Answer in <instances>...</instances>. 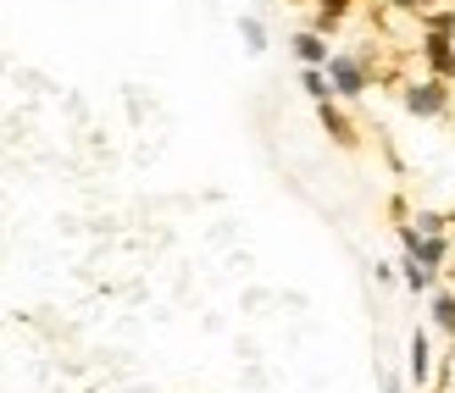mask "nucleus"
<instances>
[{
	"instance_id": "obj_8",
	"label": "nucleus",
	"mask_w": 455,
	"mask_h": 393,
	"mask_svg": "<svg viewBox=\"0 0 455 393\" xmlns=\"http://www.w3.org/2000/svg\"><path fill=\"white\" fill-rule=\"evenodd\" d=\"M427 321H434L444 338H455V288H434V294H427Z\"/></svg>"
},
{
	"instance_id": "obj_3",
	"label": "nucleus",
	"mask_w": 455,
	"mask_h": 393,
	"mask_svg": "<svg viewBox=\"0 0 455 393\" xmlns=\"http://www.w3.org/2000/svg\"><path fill=\"white\" fill-rule=\"evenodd\" d=\"M400 106L411 111V117L434 122V117H444V111H450V83L444 78H417V83L400 89Z\"/></svg>"
},
{
	"instance_id": "obj_1",
	"label": "nucleus",
	"mask_w": 455,
	"mask_h": 393,
	"mask_svg": "<svg viewBox=\"0 0 455 393\" xmlns=\"http://www.w3.org/2000/svg\"><path fill=\"white\" fill-rule=\"evenodd\" d=\"M323 73H328V83H333V100H361V95L372 89V78H378L372 61H367V56H350V51H339Z\"/></svg>"
},
{
	"instance_id": "obj_12",
	"label": "nucleus",
	"mask_w": 455,
	"mask_h": 393,
	"mask_svg": "<svg viewBox=\"0 0 455 393\" xmlns=\"http://www.w3.org/2000/svg\"><path fill=\"white\" fill-rule=\"evenodd\" d=\"M239 39L250 44V56H261V51H267V28H261V17H239Z\"/></svg>"
},
{
	"instance_id": "obj_17",
	"label": "nucleus",
	"mask_w": 455,
	"mask_h": 393,
	"mask_svg": "<svg viewBox=\"0 0 455 393\" xmlns=\"http://www.w3.org/2000/svg\"><path fill=\"white\" fill-rule=\"evenodd\" d=\"M444 83H450V89H455V61H450V73H444Z\"/></svg>"
},
{
	"instance_id": "obj_6",
	"label": "nucleus",
	"mask_w": 455,
	"mask_h": 393,
	"mask_svg": "<svg viewBox=\"0 0 455 393\" xmlns=\"http://www.w3.org/2000/svg\"><path fill=\"white\" fill-rule=\"evenodd\" d=\"M289 51H294V61H306V67H328V61H333L328 39H323V34H311V28H294Z\"/></svg>"
},
{
	"instance_id": "obj_14",
	"label": "nucleus",
	"mask_w": 455,
	"mask_h": 393,
	"mask_svg": "<svg viewBox=\"0 0 455 393\" xmlns=\"http://www.w3.org/2000/svg\"><path fill=\"white\" fill-rule=\"evenodd\" d=\"M411 227H422V233H450V216H439V211H417Z\"/></svg>"
},
{
	"instance_id": "obj_4",
	"label": "nucleus",
	"mask_w": 455,
	"mask_h": 393,
	"mask_svg": "<svg viewBox=\"0 0 455 393\" xmlns=\"http://www.w3.org/2000/svg\"><path fill=\"white\" fill-rule=\"evenodd\" d=\"M427 377H434V343H427V327H417L405 343V388H427Z\"/></svg>"
},
{
	"instance_id": "obj_15",
	"label": "nucleus",
	"mask_w": 455,
	"mask_h": 393,
	"mask_svg": "<svg viewBox=\"0 0 455 393\" xmlns=\"http://www.w3.org/2000/svg\"><path fill=\"white\" fill-rule=\"evenodd\" d=\"M355 6V0H316V12H339V17H345Z\"/></svg>"
},
{
	"instance_id": "obj_10",
	"label": "nucleus",
	"mask_w": 455,
	"mask_h": 393,
	"mask_svg": "<svg viewBox=\"0 0 455 393\" xmlns=\"http://www.w3.org/2000/svg\"><path fill=\"white\" fill-rule=\"evenodd\" d=\"M300 89H306L316 106H328V100H333V83H328L323 67H300Z\"/></svg>"
},
{
	"instance_id": "obj_2",
	"label": "nucleus",
	"mask_w": 455,
	"mask_h": 393,
	"mask_svg": "<svg viewBox=\"0 0 455 393\" xmlns=\"http://www.w3.org/2000/svg\"><path fill=\"white\" fill-rule=\"evenodd\" d=\"M395 239H400V255L422 261L427 271H444V261H450V239H444V233H422V227L400 222V227H395Z\"/></svg>"
},
{
	"instance_id": "obj_9",
	"label": "nucleus",
	"mask_w": 455,
	"mask_h": 393,
	"mask_svg": "<svg viewBox=\"0 0 455 393\" xmlns=\"http://www.w3.org/2000/svg\"><path fill=\"white\" fill-rule=\"evenodd\" d=\"M395 271H400V283L411 288V294H434V288H439V271H427V266H422V261H411V255H400V266H395Z\"/></svg>"
},
{
	"instance_id": "obj_7",
	"label": "nucleus",
	"mask_w": 455,
	"mask_h": 393,
	"mask_svg": "<svg viewBox=\"0 0 455 393\" xmlns=\"http://www.w3.org/2000/svg\"><path fill=\"white\" fill-rule=\"evenodd\" d=\"M422 61H427V78H444L450 61H455V39L450 34H422Z\"/></svg>"
},
{
	"instance_id": "obj_5",
	"label": "nucleus",
	"mask_w": 455,
	"mask_h": 393,
	"mask_svg": "<svg viewBox=\"0 0 455 393\" xmlns=\"http://www.w3.org/2000/svg\"><path fill=\"white\" fill-rule=\"evenodd\" d=\"M316 122H323V133L333 138L339 150H361V133H355V122L345 117V106H339V100H328V106H316Z\"/></svg>"
},
{
	"instance_id": "obj_11",
	"label": "nucleus",
	"mask_w": 455,
	"mask_h": 393,
	"mask_svg": "<svg viewBox=\"0 0 455 393\" xmlns=\"http://www.w3.org/2000/svg\"><path fill=\"white\" fill-rule=\"evenodd\" d=\"M422 34H450L455 39V6H427L422 12Z\"/></svg>"
},
{
	"instance_id": "obj_13",
	"label": "nucleus",
	"mask_w": 455,
	"mask_h": 393,
	"mask_svg": "<svg viewBox=\"0 0 455 393\" xmlns=\"http://www.w3.org/2000/svg\"><path fill=\"white\" fill-rule=\"evenodd\" d=\"M339 22H345L339 12H311V22H306V28H311V34H323V39H333V34H339Z\"/></svg>"
},
{
	"instance_id": "obj_16",
	"label": "nucleus",
	"mask_w": 455,
	"mask_h": 393,
	"mask_svg": "<svg viewBox=\"0 0 455 393\" xmlns=\"http://www.w3.org/2000/svg\"><path fill=\"white\" fill-rule=\"evenodd\" d=\"M383 393H405V382L400 377H383Z\"/></svg>"
}]
</instances>
